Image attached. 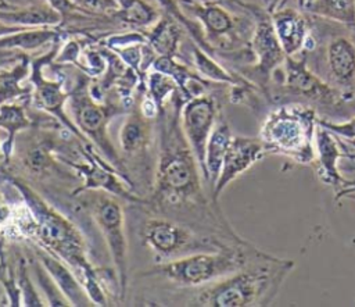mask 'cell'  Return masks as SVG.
<instances>
[{
    "instance_id": "obj_6",
    "label": "cell",
    "mask_w": 355,
    "mask_h": 307,
    "mask_svg": "<svg viewBox=\"0 0 355 307\" xmlns=\"http://www.w3.org/2000/svg\"><path fill=\"white\" fill-rule=\"evenodd\" d=\"M143 242L161 257H183L198 251H218L243 242H230L216 235H201L169 218L153 217L143 222Z\"/></svg>"
},
{
    "instance_id": "obj_19",
    "label": "cell",
    "mask_w": 355,
    "mask_h": 307,
    "mask_svg": "<svg viewBox=\"0 0 355 307\" xmlns=\"http://www.w3.org/2000/svg\"><path fill=\"white\" fill-rule=\"evenodd\" d=\"M150 142V125L147 118L140 115H129L119 129V146L126 154L143 151Z\"/></svg>"
},
{
    "instance_id": "obj_7",
    "label": "cell",
    "mask_w": 355,
    "mask_h": 307,
    "mask_svg": "<svg viewBox=\"0 0 355 307\" xmlns=\"http://www.w3.org/2000/svg\"><path fill=\"white\" fill-rule=\"evenodd\" d=\"M243 6L247 7L250 13L254 14L255 18L248 47L251 50L252 57L257 58V63L248 71H245V74L248 75L247 79L269 97V82L275 71L284 63L287 54L284 53L277 39V35L272 24L270 13L268 10H259L254 6Z\"/></svg>"
},
{
    "instance_id": "obj_2",
    "label": "cell",
    "mask_w": 355,
    "mask_h": 307,
    "mask_svg": "<svg viewBox=\"0 0 355 307\" xmlns=\"http://www.w3.org/2000/svg\"><path fill=\"white\" fill-rule=\"evenodd\" d=\"M197 158L179 124V113L162 124L159 163L155 175L157 203L208 206L202 196Z\"/></svg>"
},
{
    "instance_id": "obj_14",
    "label": "cell",
    "mask_w": 355,
    "mask_h": 307,
    "mask_svg": "<svg viewBox=\"0 0 355 307\" xmlns=\"http://www.w3.org/2000/svg\"><path fill=\"white\" fill-rule=\"evenodd\" d=\"M329 83L355 97V43L348 36H334L326 46Z\"/></svg>"
},
{
    "instance_id": "obj_16",
    "label": "cell",
    "mask_w": 355,
    "mask_h": 307,
    "mask_svg": "<svg viewBox=\"0 0 355 307\" xmlns=\"http://www.w3.org/2000/svg\"><path fill=\"white\" fill-rule=\"evenodd\" d=\"M39 261L50 274L61 293L73 306H90L92 299L86 293L83 285L79 282L76 275L65 265L51 251H40Z\"/></svg>"
},
{
    "instance_id": "obj_8",
    "label": "cell",
    "mask_w": 355,
    "mask_h": 307,
    "mask_svg": "<svg viewBox=\"0 0 355 307\" xmlns=\"http://www.w3.org/2000/svg\"><path fill=\"white\" fill-rule=\"evenodd\" d=\"M89 207L105 238L119 279L121 296H123L128 285V242L122 206L108 193L93 189L89 197Z\"/></svg>"
},
{
    "instance_id": "obj_17",
    "label": "cell",
    "mask_w": 355,
    "mask_h": 307,
    "mask_svg": "<svg viewBox=\"0 0 355 307\" xmlns=\"http://www.w3.org/2000/svg\"><path fill=\"white\" fill-rule=\"evenodd\" d=\"M232 138L233 135L229 124L225 119L216 121L205 149V181L211 186V190L220 174L223 158Z\"/></svg>"
},
{
    "instance_id": "obj_21",
    "label": "cell",
    "mask_w": 355,
    "mask_h": 307,
    "mask_svg": "<svg viewBox=\"0 0 355 307\" xmlns=\"http://www.w3.org/2000/svg\"><path fill=\"white\" fill-rule=\"evenodd\" d=\"M198 15L204 22L209 36L222 38L227 36L234 29L233 17L219 6H207L198 10Z\"/></svg>"
},
{
    "instance_id": "obj_9",
    "label": "cell",
    "mask_w": 355,
    "mask_h": 307,
    "mask_svg": "<svg viewBox=\"0 0 355 307\" xmlns=\"http://www.w3.org/2000/svg\"><path fill=\"white\" fill-rule=\"evenodd\" d=\"M283 64L284 69L282 85L291 96L304 99L312 103L313 107L319 106L330 110H338L344 104L352 101L354 97L341 92L308 68L305 53H301L300 58H295V56H287Z\"/></svg>"
},
{
    "instance_id": "obj_18",
    "label": "cell",
    "mask_w": 355,
    "mask_h": 307,
    "mask_svg": "<svg viewBox=\"0 0 355 307\" xmlns=\"http://www.w3.org/2000/svg\"><path fill=\"white\" fill-rule=\"evenodd\" d=\"M304 8L313 15L355 29V0H309Z\"/></svg>"
},
{
    "instance_id": "obj_20",
    "label": "cell",
    "mask_w": 355,
    "mask_h": 307,
    "mask_svg": "<svg viewBox=\"0 0 355 307\" xmlns=\"http://www.w3.org/2000/svg\"><path fill=\"white\" fill-rule=\"evenodd\" d=\"M29 119L26 118L24 110L17 104H3L0 106V126L4 128L8 133L7 140L1 144V150L4 157H10L14 146V135L28 128Z\"/></svg>"
},
{
    "instance_id": "obj_26",
    "label": "cell",
    "mask_w": 355,
    "mask_h": 307,
    "mask_svg": "<svg viewBox=\"0 0 355 307\" xmlns=\"http://www.w3.org/2000/svg\"><path fill=\"white\" fill-rule=\"evenodd\" d=\"M279 3H280V0H272V1H270V6H269V8H268V11H273V10L277 7Z\"/></svg>"
},
{
    "instance_id": "obj_4",
    "label": "cell",
    "mask_w": 355,
    "mask_h": 307,
    "mask_svg": "<svg viewBox=\"0 0 355 307\" xmlns=\"http://www.w3.org/2000/svg\"><path fill=\"white\" fill-rule=\"evenodd\" d=\"M14 185L31 210L33 218L32 229L39 243L53 254L61 257L73 269L79 282L94 272V268L85 256L83 239L72 222L47 206L44 200L22 182L15 181Z\"/></svg>"
},
{
    "instance_id": "obj_23",
    "label": "cell",
    "mask_w": 355,
    "mask_h": 307,
    "mask_svg": "<svg viewBox=\"0 0 355 307\" xmlns=\"http://www.w3.org/2000/svg\"><path fill=\"white\" fill-rule=\"evenodd\" d=\"M318 124L327 128L334 135H337L343 139H355V117H352L347 121H341V122L330 121L326 118H318Z\"/></svg>"
},
{
    "instance_id": "obj_12",
    "label": "cell",
    "mask_w": 355,
    "mask_h": 307,
    "mask_svg": "<svg viewBox=\"0 0 355 307\" xmlns=\"http://www.w3.org/2000/svg\"><path fill=\"white\" fill-rule=\"evenodd\" d=\"M263 154L265 149L259 138L233 135L223 158L220 174L212 188V201L216 203L223 189L254 163L261 160Z\"/></svg>"
},
{
    "instance_id": "obj_24",
    "label": "cell",
    "mask_w": 355,
    "mask_h": 307,
    "mask_svg": "<svg viewBox=\"0 0 355 307\" xmlns=\"http://www.w3.org/2000/svg\"><path fill=\"white\" fill-rule=\"evenodd\" d=\"M21 28H11V26H7V25H1L0 24V35H4V33H11L14 31H19Z\"/></svg>"
},
{
    "instance_id": "obj_11",
    "label": "cell",
    "mask_w": 355,
    "mask_h": 307,
    "mask_svg": "<svg viewBox=\"0 0 355 307\" xmlns=\"http://www.w3.org/2000/svg\"><path fill=\"white\" fill-rule=\"evenodd\" d=\"M315 153L318 164V178L336 190V199L347 197L355 189L354 181H347L338 171V160L345 157L341 139L322 125L315 131Z\"/></svg>"
},
{
    "instance_id": "obj_15",
    "label": "cell",
    "mask_w": 355,
    "mask_h": 307,
    "mask_svg": "<svg viewBox=\"0 0 355 307\" xmlns=\"http://www.w3.org/2000/svg\"><path fill=\"white\" fill-rule=\"evenodd\" d=\"M270 13L277 39L287 56L301 54L311 35V28L304 15L293 8L280 7Z\"/></svg>"
},
{
    "instance_id": "obj_27",
    "label": "cell",
    "mask_w": 355,
    "mask_h": 307,
    "mask_svg": "<svg viewBox=\"0 0 355 307\" xmlns=\"http://www.w3.org/2000/svg\"><path fill=\"white\" fill-rule=\"evenodd\" d=\"M338 138H340V136H338ZM345 140H347L349 144H352V146L355 147V139H345Z\"/></svg>"
},
{
    "instance_id": "obj_3",
    "label": "cell",
    "mask_w": 355,
    "mask_h": 307,
    "mask_svg": "<svg viewBox=\"0 0 355 307\" xmlns=\"http://www.w3.org/2000/svg\"><path fill=\"white\" fill-rule=\"evenodd\" d=\"M316 108L305 103H284L272 110L259 129L265 153L284 156L298 164L315 163Z\"/></svg>"
},
{
    "instance_id": "obj_5",
    "label": "cell",
    "mask_w": 355,
    "mask_h": 307,
    "mask_svg": "<svg viewBox=\"0 0 355 307\" xmlns=\"http://www.w3.org/2000/svg\"><path fill=\"white\" fill-rule=\"evenodd\" d=\"M259 249L243 242L218 251H198L165 261L143 276L162 275L168 281L186 288H200L202 285L222 279L243 268Z\"/></svg>"
},
{
    "instance_id": "obj_1",
    "label": "cell",
    "mask_w": 355,
    "mask_h": 307,
    "mask_svg": "<svg viewBox=\"0 0 355 307\" xmlns=\"http://www.w3.org/2000/svg\"><path fill=\"white\" fill-rule=\"evenodd\" d=\"M294 261L258 251L243 268L200 286L191 299L194 306L205 307H265L277 296Z\"/></svg>"
},
{
    "instance_id": "obj_22",
    "label": "cell",
    "mask_w": 355,
    "mask_h": 307,
    "mask_svg": "<svg viewBox=\"0 0 355 307\" xmlns=\"http://www.w3.org/2000/svg\"><path fill=\"white\" fill-rule=\"evenodd\" d=\"M54 33L49 31H36L29 33H21L14 35L10 38H1L0 39V49H8V47H22V49H33L39 44L47 42Z\"/></svg>"
},
{
    "instance_id": "obj_25",
    "label": "cell",
    "mask_w": 355,
    "mask_h": 307,
    "mask_svg": "<svg viewBox=\"0 0 355 307\" xmlns=\"http://www.w3.org/2000/svg\"><path fill=\"white\" fill-rule=\"evenodd\" d=\"M308 1H309V0H300V4H301V7H302V8H304V6H305V4H306V3H308ZM286 3H287V0H280V3H279V4H277V7H276V8H280V7H284V6H286ZM276 8H275V10H276Z\"/></svg>"
},
{
    "instance_id": "obj_10",
    "label": "cell",
    "mask_w": 355,
    "mask_h": 307,
    "mask_svg": "<svg viewBox=\"0 0 355 307\" xmlns=\"http://www.w3.org/2000/svg\"><path fill=\"white\" fill-rule=\"evenodd\" d=\"M218 121L216 101L209 96H198L186 101L182 110V129L197 158L205 179V149L209 135Z\"/></svg>"
},
{
    "instance_id": "obj_13",
    "label": "cell",
    "mask_w": 355,
    "mask_h": 307,
    "mask_svg": "<svg viewBox=\"0 0 355 307\" xmlns=\"http://www.w3.org/2000/svg\"><path fill=\"white\" fill-rule=\"evenodd\" d=\"M72 111L79 131L89 136L93 143H96V146L104 153L108 161H114V164L122 169L121 160L118 158V154L112 147L107 133L105 110L92 101L87 96H78L73 99Z\"/></svg>"
}]
</instances>
